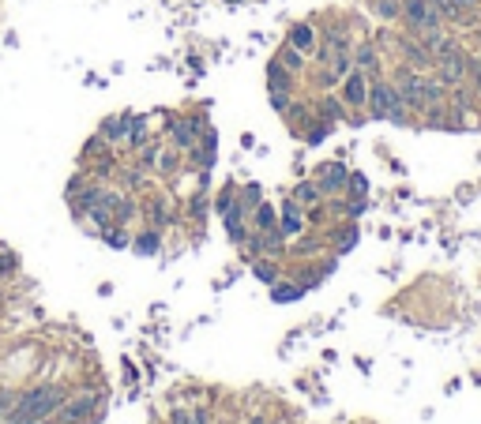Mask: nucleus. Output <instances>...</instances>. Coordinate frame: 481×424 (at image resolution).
<instances>
[{"label": "nucleus", "mask_w": 481, "mask_h": 424, "mask_svg": "<svg viewBox=\"0 0 481 424\" xmlns=\"http://www.w3.org/2000/svg\"><path fill=\"white\" fill-rule=\"evenodd\" d=\"M346 195H350V200H365L369 195V177L365 173H350V180H346Z\"/></svg>", "instance_id": "obj_27"}, {"label": "nucleus", "mask_w": 481, "mask_h": 424, "mask_svg": "<svg viewBox=\"0 0 481 424\" xmlns=\"http://www.w3.org/2000/svg\"><path fill=\"white\" fill-rule=\"evenodd\" d=\"M8 424H57V417L53 420H8Z\"/></svg>", "instance_id": "obj_31"}, {"label": "nucleus", "mask_w": 481, "mask_h": 424, "mask_svg": "<svg viewBox=\"0 0 481 424\" xmlns=\"http://www.w3.org/2000/svg\"><path fill=\"white\" fill-rule=\"evenodd\" d=\"M398 8H403V0H372V11L384 23H398Z\"/></svg>", "instance_id": "obj_25"}, {"label": "nucleus", "mask_w": 481, "mask_h": 424, "mask_svg": "<svg viewBox=\"0 0 481 424\" xmlns=\"http://www.w3.org/2000/svg\"><path fill=\"white\" fill-rule=\"evenodd\" d=\"M16 274H19V259H16V251L0 248V286H8Z\"/></svg>", "instance_id": "obj_24"}, {"label": "nucleus", "mask_w": 481, "mask_h": 424, "mask_svg": "<svg viewBox=\"0 0 481 424\" xmlns=\"http://www.w3.org/2000/svg\"><path fill=\"white\" fill-rule=\"evenodd\" d=\"M267 94H286V98H297V94H301V75L286 72L278 60H267Z\"/></svg>", "instance_id": "obj_15"}, {"label": "nucleus", "mask_w": 481, "mask_h": 424, "mask_svg": "<svg viewBox=\"0 0 481 424\" xmlns=\"http://www.w3.org/2000/svg\"><path fill=\"white\" fill-rule=\"evenodd\" d=\"M218 413H215V402L204 398V402H173L166 409V420L162 424H215Z\"/></svg>", "instance_id": "obj_7"}, {"label": "nucleus", "mask_w": 481, "mask_h": 424, "mask_svg": "<svg viewBox=\"0 0 481 424\" xmlns=\"http://www.w3.org/2000/svg\"><path fill=\"white\" fill-rule=\"evenodd\" d=\"M474 38H477V53H481V26H477V31H474Z\"/></svg>", "instance_id": "obj_32"}, {"label": "nucleus", "mask_w": 481, "mask_h": 424, "mask_svg": "<svg viewBox=\"0 0 481 424\" xmlns=\"http://www.w3.org/2000/svg\"><path fill=\"white\" fill-rule=\"evenodd\" d=\"M128 131H132V109L110 113V116L98 124V136L110 143V147H117L120 154H125V147H128Z\"/></svg>", "instance_id": "obj_11"}, {"label": "nucleus", "mask_w": 481, "mask_h": 424, "mask_svg": "<svg viewBox=\"0 0 481 424\" xmlns=\"http://www.w3.org/2000/svg\"><path fill=\"white\" fill-rule=\"evenodd\" d=\"M98 241L117 248V251H128L132 248V229H128V225H105V229L98 233Z\"/></svg>", "instance_id": "obj_22"}, {"label": "nucleus", "mask_w": 481, "mask_h": 424, "mask_svg": "<svg viewBox=\"0 0 481 424\" xmlns=\"http://www.w3.org/2000/svg\"><path fill=\"white\" fill-rule=\"evenodd\" d=\"M184 169H189V165H184V154H181L177 147H169V143H166L162 154H158V165H154V180L169 188V184L177 180V177L184 173Z\"/></svg>", "instance_id": "obj_17"}, {"label": "nucleus", "mask_w": 481, "mask_h": 424, "mask_svg": "<svg viewBox=\"0 0 481 424\" xmlns=\"http://www.w3.org/2000/svg\"><path fill=\"white\" fill-rule=\"evenodd\" d=\"M120 154L117 147H110L98 131L83 143V151H79V173H87V177H95L102 184H113L117 180V169H120Z\"/></svg>", "instance_id": "obj_3"}, {"label": "nucleus", "mask_w": 481, "mask_h": 424, "mask_svg": "<svg viewBox=\"0 0 481 424\" xmlns=\"http://www.w3.org/2000/svg\"><path fill=\"white\" fill-rule=\"evenodd\" d=\"M354 68H361L369 79L384 75V60H380L376 42H354Z\"/></svg>", "instance_id": "obj_18"}, {"label": "nucleus", "mask_w": 481, "mask_h": 424, "mask_svg": "<svg viewBox=\"0 0 481 424\" xmlns=\"http://www.w3.org/2000/svg\"><path fill=\"white\" fill-rule=\"evenodd\" d=\"M398 23L406 26V34L444 31V11H440V0H403V8H398Z\"/></svg>", "instance_id": "obj_5"}, {"label": "nucleus", "mask_w": 481, "mask_h": 424, "mask_svg": "<svg viewBox=\"0 0 481 424\" xmlns=\"http://www.w3.org/2000/svg\"><path fill=\"white\" fill-rule=\"evenodd\" d=\"M365 116L372 121H391V124H406L410 121V109L403 94L395 90V83L387 75H376L369 83V102H365Z\"/></svg>", "instance_id": "obj_2"}, {"label": "nucleus", "mask_w": 481, "mask_h": 424, "mask_svg": "<svg viewBox=\"0 0 481 424\" xmlns=\"http://www.w3.org/2000/svg\"><path fill=\"white\" fill-rule=\"evenodd\" d=\"M470 75H474V90H477V98H481V60H470Z\"/></svg>", "instance_id": "obj_29"}, {"label": "nucleus", "mask_w": 481, "mask_h": 424, "mask_svg": "<svg viewBox=\"0 0 481 424\" xmlns=\"http://www.w3.org/2000/svg\"><path fill=\"white\" fill-rule=\"evenodd\" d=\"M395 45H398V53H403V64H410L413 72H429L433 64H436V60H433V53L425 49L413 34H398V38H395Z\"/></svg>", "instance_id": "obj_16"}, {"label": "nucleus", "mask_w": 481, "mask_h": 424, "mask_svg": "<svg viewBox=\"0 0 481 424\" xmlns=\"http://www.w3.org/2000/svg\"><path fill=\"white\" fill-rule=\"evenodd\" d=\"M271 60H278V64H282L286 72L301 75V79H305V72H309V57H305V53H297L293 45H286V42L275 49V57H271Z\"/></svg>", "instance_id": "obj_20"}, {"label": "nucleus", "mask_w": 481, "mask_h": 424, "mask_svg": "<svg viewBox=\"0 0 481 424\" xmlns=\"http://www.w3.org/2000/svg\"><path fill=\"white\" fill-rule=\"evenodd\" d=\"M290 200H297L305 210H309V207H319V203H324V192H319V184H316L312 177H305V180H297V184L290 188Z\"/></svg>", "instance_id": "obj_21"}, {"label": "nucleus", "mask_w": 481, "mask_h": 424, "mask_svg": "<svg viewBox=\"0 0 481 424\" xmlns=\"http://www.w3.org/2000/svg\"><path fill=\"white\" fill-rule=\"evenodd\" d=\"M312 180L319 184V192H324V200H335V195H346V180H350V169L342 162H319Z\"/></svg>", "instance_id": "obj_10"}, {"label": "nucleus", "mask_w": 481, "mask_h": 424, "mask_svg": "<svg viewBox=\"0 0 481 424\" xmlns=\"http://www.w3.org/2000/svg\"><path fill=\"white\" fill-rule=\"evenodd\" d=\"M72 391L75 387H72L68 379H60V376L38 379V383H31V387H19V398H16V409H11V420H53Z\"/></svg>", "instance_id": "obj_1"}, {"label": "nucleus", "mask_w": 481, "mask_h": 424, "mask_svg": "<svg viewBox=\"0 0 481 424\" xmlns=\"http://www.w3.org/2000/svg\"><path fill=\"white\" fill-rule=\"evenodd\" d=\"M395 90L403 94V102H406V109L410 113H421L425 109V102H421V83H425V72H413L410 64H398L395 68Z\"/></svg>", "instance_id": "obj_8"}, {"label": "nucleus", "mask_w": 481, "mask_h": 424, "mask_svg": "<svg viewBox=\"0 0 481 424\" xmlns=\"http://www.w3.org/2000/svg\"><path fill=\"white\" fill-rule=\"evenodd\" d=\"M248 229H256V233H275L278 229V207L271 200H260L256 207H252V214H248Z\"/></svg>", "instance_id": "obj_19"}, {"label": "nucleus", "mask_w": 481, "mask_h": 424, "mask_svg": "<svg viewBox=\"0 0 481 424\" xmlns=\"http://www.w3.org/2000/svg\"><path fill=\"white\" fill-rule=\"evenodd\" d=\"M369 83H372V79L361 72V68H350V72H346V79L339 83V98H342L346 109H350V124H361V121H365Z\"/></svg>", "instance_id": "obj_6"}, {"label": "nucleus", "mask_w": 481, "mask_h": 424, "mask_svg": "<svg viewBox=\"0 0 481 424\" xmlns=\"http://www.w3.org/2000/svg\"><path fill=\"white\" fill-rule=\"evenodd\" d=\"M8 308V286H0V312Z\"/></svg>", "instance_id": "obj_30"}, {"label": "nucleus", "mask_w": 481, "mask_h": 424, "mask_svg": "<svg viewBox=\"0 0 481 424\" xmlns=\"http://www.w3.org/2000/svg\"><path fill=\"white\" fill-rule=\"evenodd\" d=\"M245 424H275V413H267V409H256Z\"/></svg>", "instance_id": "obj_28"}, {"label": "nucleus", "mask_w": 481, "mask_h": 424, "mask_svg": "<svg viewBox=\"0 0 481 424\" xmlns=\"http://www.w3.org/2000/svg\"><path fill=\"white\" fill-rule=\"evenodd\" d=\"M105 409L102 391H72L64 406L57 409V424H98Z\"/></svg>", "instance_id": "obj_4"}, {"label": "nucleus", "mask_w": 481, "mask_h": 424, "mask_svg": "<svg viewBox=\"0 0 481 424\" xmlns=\"http://www.w3.org/2000/svg\"><path fill=\"white\" fill-rule=\"evenodd\" d=\"M477 8V0H440V11H444V23L448 19H466V16H470V11Z\"/></svg>", "instance_id": "obj_23"}, {"label": "nucleus", "mask_w": 481, "mask_h": 424, "mask_svg": "<svg viewBox=\"0 0 481 424\" xmlns=\"http://www.w3.org/2000/svg\"><path fill=\"white\" fill-rule=\"evenodd\" d=\"M282 42L293 45L297 53H305V57L312 60V53H316V45H319V26H316V19H297V23H290V31H286Z\"/></svg>", "instance_id": "obj_12"}, {"label": "nucleus", "mask_w": 481, "mask_h": 424, "mask_svg": "<svg viewBox=\"0 0 481 424\" xmlns=\"http://www.w3.org/2000/svg\"><path fill=\"white\" fill-rule=\"evenodd\" d=\"M162 248H166V233H162V229H154V225H143V222L132 229V248H128V251H136V256L151 259V256H162Z\"/></svg>", "instance_id": "obj_13"}, {"label": "nucleus", "mask_w": 481, "mask_h": 424, "mask_svg": "<svg viewBox=\"0 0 481 424\" xmlns=\"http://www.w3.org/2000/svg\"><path fill=\"white\" fill-rule=\"evenodd\" d=\"M16 398H19V387H0V424H8V420H11Z\"/></svg>", "instance_id": "obj_26"}, {"label": "nucleus", "mask_w": 481, "mask_h": 424, "mask_svg": "<svg viewBox=\"0 0 481 424\" xmlns=\"http://www.w3.org/2000/svg\"><path fill=\"white\" fill-rule=\"evenodd\" d=\"M278 229H282L286 241H293V237H301L305 229H309V218H305V207L297 200H286L278 203Z\"/></svg>", "instance_id": "obj_14"}, {"label": "nucleus", "mask_w": 481, "mask_h": 424, "mask_svg": "<svg viewBox=\"0 0 481 424\" xmlns=\"http://www.w3.org/2000/svg\"><path fill=\"white\" fill-rule=\"evenodd\" d=\"M215 162H218V131L207 128L204 136H199L196 147L184 154V165L196 169V173H211V169H215Z\"/></svg>", "instance_id": "obj_9"}]
</instances>
